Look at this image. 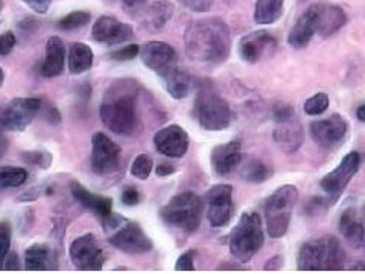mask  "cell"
<instances>
[{
    "label": "cell",
    "mask_w": 365,
    "mask_h": 274,
    "mask_svg": "<svg viewBox=\"0 0 365 274\" xmlns=\"http://www.w3.org/2000/svg\"><path fill=\"white\" fill-rule=\"evenodd\" d=\"M232 36L221 19L192 21L185 32V49L192 61L202 64H221L228 59Z\"/></svg>",
    "instance_id": "obj_1"
},
{
    "label": "cell",
    "mask_w": 365,
    "mask_h": 274,
    "mask_svg": "<svg viewBox=\"0 0 365 274\" xmlns=\"http://www.w3.org/2000/svg\"><path fill=\"white\" fill-rule=\"evenodd\" d=\"M101 119L106 127L122 136H131L140 128L139 86L133 79L114 83L101 106Z\"/></svg>",
    "instance_id": "obj_2"
},
{
    "label": "cell",
    "mask_w": 365,
    "mask_h": 274,
    "mask_svg": "<svg viewBox=\"0 0 365 274\" xmlns=\"http://www.w3.org/2000/svg\"><path fill=\"white\" fill-rule=\"evenodd\" d=\"M346 251L332 235L312 239L302 245L297 265L302 271H338L346 265Z\"/></svg>",
    "instance_id": "obj_3"
},
{
    "label": "cell",
    "mask_w": 365,
    "mask_h": 274,
    "mask_svg": "<svg viewBox=\"0 0 365 274\" xmlns=\"http://www.w3.org/2000/svg\"><path fill=\"white\" fill-rule=\"evenodd\" d=\"M193 113L201 128L207 131H221L232 123L230 106L209 81L201 83L197 88Z\"/></svg>",
    "instance_id": "obj_4"
},
{
    "label": "cell",
    "mask_w": 365,
    "mask_h": 274,
    "mask_svg": "<svg viewBox=\"0 0 365 274\" xmlns=\"http://www.w3.org/2000/svg\"><path fill=\"white\" fill-rule=\"evenodd\" d=\"M265 241L264 225L262 218L256 212H245L232 228L230 233V251L235 259L245 262L253 259V256L262 248Z\"/></svg>",
    "instance_id": "obj_5"
},
{
    "label": "cell",
    "mask_w": 365,
    "mask_h": 274,
    "mask_svg": "<svg viewBox=\"0 0 365 274\" xmlns=\"http://www.w3.org/2000/svg\"><path fill=\"white\" fill-rule=\"evenodd\" d=\"M202 212L204 203L201 197L193 192H182L160 209V216L169 227H175L185 233H193L200 227Z\"/></svg>",
    "instance_id": "obj_6"
},
{
    "label": "cell",
    "mask_w": 365,
    "mask_h": 274,
    "mask_svg": "<svg viewBox=\"0 0 365 274\" xmlns=\"http://www.w3.org/2000/svg\"><path fill=\"white\" fill-rule=\"evenodd\" d=\"M297 200H299V189L294 185H283L271 193L265 203L267 230L271 238H282L288 232Z\"/></svg>",
    "instance_id": "obj_7"
},
{
    "label": "cell",
    "mask_w": 365,
    "mask_h": 274,
    "mask_svg": "<svg viewBox=\"0 0 365 274\" xmlns=\"http://www.w3.org/2000/svg\"><path fill=\"white\" fill-rule=\"evenodd\" d=\"M274 122L276 127L272 137L280 150L287 154L299 151L304 142V133L294 108L291 106H277L274 108Z\"/></svg>",
    "instance_id": "obj_8"
},
{
    "label": "cell",
    "mask_w": 365,
    "mask_h": 274,
    "mask_svg": "<svg viewBox=\"0 0 365 274\" xmlns=\"http://www.w3.org/2000/svg\"><path fill=\"white\" fill-rule=\"evenodd\" d=\"M43 107L38 98H17L0 107V130L25 131Z\"/></svg>",
    "instance_id": "obj_9"
},
{
    "label": "cell",
    "mask_w": 365,
    "mask_h": 274,
    "mask_svg": "<svg viewBox=\"0 0 365 274\" xmlns=\"http://www.w3.org/2000/svg\"><path fill=\"white\" fill-rule=\"evenodd\" d=\"M361 168V156L356 151H351L344 158L341 160V163L334 169L330 171L329 174H326L322 178V189L327 193L329 201L335 203L341 193L344 192L350 180L356 176V173Z\"/></svg>",
    "instance_id": "obj_10"
},
{
    "label": "cell",
    "mask_w": 365,
    "mask_h": 274,
    "mask_svg": "<svg viewBox=\"0 0 365 274\" xmlns=\"http://www.w3.org/2000/svg\"><path fill=\"white\" fill-rule=\"evenodd\" d=\"M71 259L73 265L81 271H99L106 264V253L98 244L93 235H83L76 238L71 245Z\"/></svg>",
    "instance_id": "obj_11"
},
{
    "label": "cell",
    "mask_w": 365,
    "mask_h": 274,
    "mask_svg": "<svg viewBox=\"0 0 365 274\" xmlns=\"http://www.w3.org/2000/svg\"><path fill=\"white\" fill-rule=\"evenodd\" d=\"M110 244L127 255H143L153 250V241L146 236L143 228L131 221H125L110 236Z\"/></svg>",
    "instance_id": "obj_12"
},
{
    "label": "cell",
    "mask_w": 365,
    "mask_h": 274,
    "mask_svg": "<svg viewBox=\"0 0 365 274\" xmlns=\"http://www.w3.org/2000/svg\"><path fill=\"white\" fill-rule=\"evenodd\" d=\"M120 160V148L104 133H95L91 137V169L104 176L116 171Z\"/></svg>",
    "instance_id": "obj_13"
},
{
    "label": "cell",
    "mask_w": 365,
    "mask_h": 274,
    "mask_svg": "<svg viewBox=\"0 0 365 274\" xmlns=\"http://www.w3.org/2000/svg\"><path fill=\"white\" fill-rule=\"evenodd\" d=\"M311 136L314 142L323 150H335L346 139L349 125L339 114H332L326 119H318L311 123Z\"/></svg>",
    "instance_id": "obj_14"
},
{
    "label": "cell",
    "mask_w": 365,
    "mask_h": 274,
    "mask_svg": "<svg viewBox=\"0 0 365 274\" xmlns=\"http://www.w3.org/2000/svg\"><path fill=\"white\" fill-rule=\"evenodd\" d=\"M233 188L216 185L207 192V220L213 228L228 225L233 213Z\"/></svg>",
    "instance_id": "obj_15"
},
{
    "label": "cell",
    "mask_w": 365,
    "mask_h": 274,
    "mask_svg": "<svg viewBox=\"0 0 365 274\" xmlns=\"http://www.w3.org/2000/svg\"><path fill=\"white\" fill-rule=\"evenodd\" d=\"M277 49V40L267 31L247 34L239 43V55L247 63H257Z\"/></svg>",
    "instance_id": "obj_16"
},
{
    "label": "cell",
    "mask_w": 365,
    "mask_h": 274,
    "mask_svg": "<svg viewBox=\"0 0 365 274\" xmlns=\"http://www.w3.org/2000/svg\"><path fill=\"white\" fill-rule=\"evenodd\" d=\"M189 136L180 125H168L154 136L155 150L166 157L181 158L189 150Z\"/></svg>",
    "instance_id": "obj_17"
},
{
    "label": "cell",
    "mask_w": 365,
    "mask_h": 274,
    "mask_svg": "<svg viewBox=\"0 0 365 274\" xmlns=\"http://www.w3.org/2000/svg\"><path fill=\"white\" fill-rule=\"evenodd\" d=\"M140 59L146 67L158 75L177 66L178 55L173 46L165 41H150L140 48Z\"/></svg>",
    "instance_id": "obj_18"
},
{
    "label": "cell",
    "mask_w": 365,
    "mask_h": 274,
    "mask_svg": "<svg viewBox=\"0 0 365 274\" xmlns=\"http://www.w3.org/2000/svg\"><path fill=\"white\" fill-rule=\"evenodd\" d=\"M91 37L98 43L114 46L130 41L134 37V32L127 23H122L110 16H102L95 21L93 29H91Z\"/></svg>",
    "instance_id": "obj_19"
},
{
    "label": "cell",
    "mask_w": 365,
    "mask_h": 274,
    "mask_svg": "<svg viewBox=\"0 0 365 274\" xmlns=\"http://www.w3.org/2000/svg\"><path fill=\"white\" fill-rule=\"evenodd\" d=\"M311 9L315 19L317 34L324 39L334 36L347 21V16L341 6L332 4H315Z\"/></svg>",
    "instance_id": "obj_20"
},
{
    "label": "cell",
    "mask_w": 365,
    "mask_h": 274,
    "mask_svg": "<svg viewBox=\"0 0 365 274\" xmlns=\"http://www.w3.org/2000/svg\"><path fill=\"white\" fill-rule=\"evenodd\" d=\"M241 142L233 141L222 145H216L210 154V163L215 174L228 176L239 168L242 162Z\"/></svg>",
    "instance_id": "obj_21"
},
{
    "label": "cell",
    "mask_w": 365,
    "mask_h": 274,
    "mask_svg": "<svg viewBox=\"0 0 365 274\" xmlns=\"http://www.w3.org/2000/svg\"><path fill=\"white\" fill-rule=\"evenodd\" d=\"M160 76L163 79V86L166 91L174 99L186 98L192 91V88L195 87L192 75L178 66L168 68L166 72L160 73Z\"/></svg>",
    "instance_id": "obj_22"
},
{
    "label": "cell",
    "mask_w": 365,
    "mask_h": 274,
    "mask_svg": "<svg viewBox=\"0 0 365 274\" xmlns=\"http://www.w3.org/2000/svg\"><path fill=\"white\" fill-rule=\"evenodd\" d=\"M71 192L78 203H81L86 209L101 216V218H104V216L111 213V206H113L111 198L91 193L88 189H86L81 185V183H78L75 180L71 183Z\"/></svg>",
    "instance_id": "obj_23"
},
{
    "label": "cell",
    "mask_w": 365,
    "mask_h": 274,
    "mask_svg": "<svg viewBox=\"0 0 365 274\" xmlns=\"http://www.w3.org/2000/svg\"><path fill=\"white\" fill-rule=\"evenodd\" d=\"M66 51L61 39L51 37L46 43L44 61L41 66V75L46 78H55L63 73L64 71Z\"/></svg>",
    "instance_id": "obj_24"
},
{
    "label": "cell",
    "mask_w": 365,
    "mask_h": 274,
    "mask_svg": "<svg viewBox=\"0 0 365 274\" xmlns=\"http://www.w3.org/2000/svg\"><path fill=\"white\" fill-rule=\"evenodd\" d=\"M315 34H317L315 19L312 14V9L309 6L299 17V20L295 21V25L292 26L289 36H288V43L295 49H303L307 44H309V41L312 40Z\"/></svg>",
    "instance_id": "obj_25"
},
{
    "label": "cell",
    "mask_w": 365,
    "mask_h": 274,
    "mask_svg": "<svg viewBox=\"0 0 365 274\" xmlns=\"http://www.w3.org/2000/svg\"><path fill=\"white\" fill-rule=\"evenodd\" d=\"M25 267L31 271L56 268V256L48 244H34L25 251Z\"/></svg>",
    "instance_id": "obj_26"
},
{
    "label": "cell",
    "mask_w": 365,
    "mask_h": 274,
    "mask_svg": "<svg viewBox=\"0 0 365 274\" xmlns=\"http://www.w3.org/2000/svg\"><path fill=\"white\" fill-rule=\"evenodd\" d=\"M338 227H339L341 235L344 236L353 247H361L364 244L365 228L358 221V216H356L355 209L349 208V209H346L344 212L341 213Z\"/></svg>",
    "instance_id": "obj_27"
},
{
    "label": "cell",
    "mask_w": 365,
    "mask_h": 274,
    "mask_svg": "<svg viewBox=\"0 0 365 274\" xmlns=\"http://www.w3.org/2000/svg\"><path fill=\"white\" fill-rule=\"evenodd\" d=\"M174 16V5L168 0H157L143 11V20L151 29H162Z\"/></svg>",
    "instance_id": "obj_28"
},
{
    "label": "cell",
    "mask_w": 365,
    "mask_h": 274,
    "mask_svg": "<svg viewBox=\"0 0 365 274\" xmlns=\"http://www.w3.org/2000/svg\"><path fill=\"white\" fill-rule=\"evenodd\" d=\"M68 71L73 75H79L87 72L93 64V52H91L90 46L86 43L76 41L72 44L71 52H68Z\"/></svg>",
    "instance_id": "obj_29"
},
{
    "label": "cell",
    "mask_w": 365,
    "mask_h": 274,
    "mask_svg": "<svg viewBox=\"0 0 365 274\" xmlns=\"http://www.w3.org/2000/svg\"><path fill=\"white\" fill-rule=\"evenodd\" d=\"M284 0H257L255 8V21L259 25H272L283 14Z\"/></svg>",
    "instance_id": "obj_30"
},
{
    "label": "cell",
    "mask_w": 365,
    "mask_h": 274,
    "mask_svg": "<svg viewBox=\"0 0 365 274\" xmlns=\"http://www.w3.org/2000/svg\"><path fill=\"white\" fill-rule=\"evenodd\" d=\"M241 177L248 183H264L269 178L271 169L259 158H247L241 162Z\"/></svg>",
    "instance_id": "obj_31"
},
{
    "label": "cell",
    "mask_w": 365,
    "mask_h": 274,
    "mask_svg": "<svg viewBox=\"0 0 365 274\" xmlns=\"http://www.w3.org/2000/svg\"><path fill=\"white\" fill-rule=\"evenodd\" d=\"M28 180V171L17 166H0V189L21 186Z\"/></svg>",
    "instance_id": "obj_32"
},
{
    "label": "cell",
    "mask_w": 365,
    "mask_h": 274,
    "mask_svg": "<svg viewBox=\"0 0 365 274\" xmlns=\"http://www.w3.org/2000/svg\"><path fill=\"white\" fill-rule=\"evenodd\" d=\"M90 19V13H86V11H75V13H71L58 21V28L61 31H75L86 26Z\"/></svg>",
    "instance_id": "obj_33"
},
{
    "label": "cell",
    "mask_w": 365,
    "mask_h": 274,
    "mask_svg": "<svg viewBox=\"0 0 365 274\" xmlns=\"http://www.w3.org/2000/svg\"><path fill=\"white\" fill-rule=\"evenodd\" d=\"M330 106V99L326 93L323 91H319V93H315L314 96H311L304 102V113L309 114V116H319V114H323Z\"/></svg>",
    "instance_id": "obj_34"
},
{
    "label": "cell",
    "mask_w": 365,
    "mask_h": 274,
    "mask_svg": "<svg viewBox=\"0 0 365 274\" xmlns=\"http://www.w3.org/2000/svg\"><path fill=\"white\" fill-rule=\"evenodd\" d=\"M153 168H154L153 158L150 156H146V154H139L133 162L131 174L139 180H146L148 177L151 176Z\"/></svg>",
    "instance_id": "obj_35"
},
{
    "label": "cell",
    "mask_w": 365,
    "mask_h": 274,
    "mask_svg": "<svg viewBox=\"0 0 365 274\" xmlns=\"http://www.w3.org/2000/svg\"><path fill=\"white\" fill-rule=\"evenodd\" d=\"M23 160L32 166L48 169L52 165V154L46 151H26L23 153Z\"/></svg>",
    "instance_id": "obj_36"
},
{
    "label": "cell",
    "mask_w": 365,
    "mask_h": 274,
    "mask_svg": "<svg viewBox=\"0 0 365 274\" xmlns=\"http://www.w3.org/2000/svg\"><path fill=\"white\" fill-rule=\"evenodd\" d=\"M11 250V225L0 223V270H4L5 259Z\"/></svg>",
    "instance_id": "obj_37"
},
{
    "label": "cell",
    "mask_w": 365,
    "mask_h": 274,
    "mask_svg": "<svg viewBox=\"0 0 365 274\" xmlns=\"http://www.w3.org/2000/svg\"><path fill=\"white\" fill-rule=\"evenodd\" d=\"M140 54V48L137 44H128V46H123L120 49H116L111 52V59L116 60V61H130L133 59H135L137 55Z\"/></svg>",
    "instance_id": "obj_38"
},
{
    "label": "cell",
    "mask_w": 365,
    "mask_h": 274,
    "mask_svg": "<svg viewBox=\"0 0 365 274\" xmlns=\"http://www.w3.org/2000/svg\"><path fill=\"white\" fill-rule=\"evenodd\" d=\"M16 46V36L11 31L4 32L2 36H0V55L6 56L11 52H13Z\"/></svg>",
    "instance_id": "obj_39"
},
{
    "label": "cell",
    "mask_w": 365,
    "mask_h": 274,
    "mask_svg": "<svg viewBox=\"0 0 365 274\" xmlns=\"http://www.w3.org/2000/svg\"><path fill=\"white\" fill-rule=\"evenodd\" d=\"M193 258H195V250H189L186 253H182L178 259L175 268L177 271H192L193 270Z\"/></svg>",
    "instance_id": "obj_40"
},
{
    "label": "cell",
    "mask_w": 365,
    "mask_h": 274,
    "mask_svg": "<svg viewBox=\"0 0 365 274\" xmlns=\"http://www.w3.org/2000/svg\"><path fill=\"white\" fill-rule=\"evenodd\" d=\"M125 221H127V220H125L123 216L111 212L107 216H104V218H102V225H104L106 232H113V230H116L118 227H120Z\"/></svg>",
    "instance_id": "obj_41"
},
{
    "label": "cell",
    "mask_w": 365,
    "mask_h": 274,
    "mask_svg": "<svg viewBox=\"0 0 365 274\" xmlns=\"http://www.w3.org/2000/svg\"><path fill=\"white\" fill-rule=\"evenodd\" d=\"M120 200H122V203H123L125 206H135V204L140 203L142 197H140V192L137 191L135 188L127 186V188H125V189L122 191Z\"/></svg>",
    "instance_id": "obj_42"
},
{
    "label": "cell",
    "mask_w": 365,
    "mask_h": 274,
    "mask_svg": "<svg viewBox=\"0 0 365 274\" xmlns=\"http://www.w3.org/2000/svg\"><path fill=\"white\" fill-rule=\"evenodd\" d=\"M180 2L189 8L190 11H195V13H204V11H209L212 8L213 0H180Z\"/></svg>",
    "instance_id": "obj_43"
},
{
    "label": "cell",
    "mask_w": 365,
    "mask_h": 274,
    "mask_svg": "<svg viewBox=\"0 0 365 274\" xmlns=\"http://www.w3.org/2000/svg\"><path fill=\"white\" fill-rule=\"evenodd\" d=\"M20 2L26 4L34 11V13L46 14L51 8L52 0H20Z\"/></svg>",
    "instance_id": "obj_44"
},
{
    "label": "cell",
    "mask_w": 365,
    "mask_h": 274,
    "mask_svg": "<svg viewBox=\"0 0 365 274\" xmlns=\"http://www.w3.org/2000/svg\"><path fill=\"white\" fill-rule=\"evenodd\" d=\"M177 171V168L174 165L170 163H158V166L155 168V173L158 177H166V176H170L174 174Z\"/></svg>",
    "instance_id": "obj_45"
},
{
    "label": "cell",
    "mask_w": 365,
    "mask_h": 274,
    "mask_svg": "<svg viewBox=\"0 0 365 274\" xmlns=\"http://www.w3.org/2000/svg\"><path fill=\"white\" fill-rule=\"evenodd\" d=\"M20 268V264H19V259H17V255L16 253H11L6 256L5 259V264H4V270L6 271H11V270H19Z\"/></svg>",
    "instance_id": "obj_46"
},
{
    "label": "cell",
    "mask_w": 365,
    "mask_h": 274,
    "mask_svg": "<svg viewBox=\"0 0 365 274\" xmlns=\"http://www.w3.org/2000/svg\"><path fill=\"white\" fill-rule=\"evenodd\" d=\"M146 0H123V4L130 9H142Z\"/></svg>",
    "instance_id": "obj_47"
},
{
    "label": "cell",
    "mask_w": 365,
    "mask_h": 274,
    "mask_svg": "<svg viewBox=\"0 0 365 274\" xmlns=\"http://www.w3.org/2000/svg\"><path fill=\"white\" fill-rule=\"evenodd\" d=\"M280 267H282V258L276 256V258H272L271 260L267 262L265 270H279Z\"/></svg>",
    "instance_id": "obj_48"
},
{
    "label": "cell",
    "mask_w": 365,
    "mask_h": 274,
    "mask_svg": "<svg viewBox=\"0 0 365 274\" xmlns=\"http://www.w3.org/2000/svg\"><path fill=\"white\" fill-rule=\"evenodd\" d=\"M6 148H8V141H6V137L4 134V130H0V158L4 157Z\"/></svg>",
    "instance_id": "obj_49"
},
{
    "label": "cell",
    "mask_w": 365,
    "mask_h": 274,
    "mask_svg": "<svg viewBox=\"0 0 365 274\" xmlns=\"http://www.w3.org/2000/svg\"><path fill=\"white\" fill-rule=\"evenodd\" d=\"M356 118H358L361 122H365V104L361 106V107L356 110Z\"/></svg>",
    "instance_id": "obj_50"
},
{
    "label": "cell",
    "mask_w": 365,
    "mask_h": 274,
    "mask_svg": "<svg viewBox=\"0 0 365 274\" xmlns=\"http://www.w3.org/2000/svg\"><path fill=\"white\" fill-rule=\"evenodd\" d=\"M353 270H365V260L362 262H358V264L353 267Z\"/></svg>",
    "instance_id": "obj_51"
},
{
    "label": "cell",
    "mask_w": 365,
    "mask_h": 274,
    "mask_svg": "<svg viewBox=\"0 0 365 274\" xmlns=\"http://www.w3.org/2000/svg\"><path fill=\"white\" fill-rule=\"evenodd\" d=\"M4 81H5V72H4V68L0 67V87L4 86Z\"/></svg>",
    "instance_id": "obj_52"
},
{
    "label": "cell",
    "mask_w": 365,
    "mask_h": 274,
    "mask_svg": "<svg viewBox=\"0 0 365 274\" xmlns=\"http://www.w3.org/2000/svg\"><path fill=\"white\" fill-rule=\"evenodd\" d=\"M4 6H5V4H4V0H0V14H2V11H4Z\"/></svg>",
    "instance_id": "obj_53"
}]
</instances>
